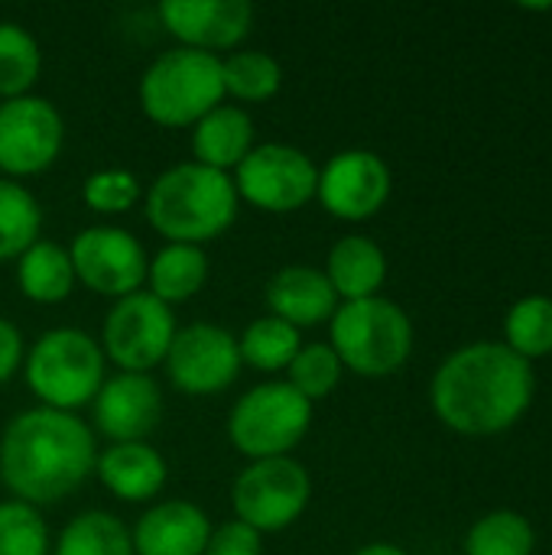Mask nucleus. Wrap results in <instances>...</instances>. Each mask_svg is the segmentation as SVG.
<instances>
[{"label": "nucleus", "instance_id": "nucleus-33", "mask_svg": "<svg viewBox=\"0 0 552 555\" xmlns=\"http://www.w3.org/2000/svg\"><path fill=\"white\" fill-rule=\"evenodd\" d=\"M85 205L101 211V215H120L127 211L137 195H140V182L133 172L127 169H101L94 176L85 179Z\"/></svg>", "mask_w": 552, "mask_h": 555}, {"label": "nucleus", "instance_id": "nucleus-36", "mask_svg": "<svg viewBox=\"0 0 552 555\" xmlns=\"http://www.w3.org/2000/svg\"><path fill=\"white\" fill-rule=\"evenodd\" d=\"M355 555H407L400 546H394V543H371V546H364V550H358Z\"/></svg>", "mask_w": 552, "mask_h": 555}, {"label": "nucleus", "instance_id": "nucleus-1", "mask_svg": "<svg viewBox=\"0 0 552 555\" xmlns=\"http://www.w3.org/2000/svg\"><path fill=\"white\" fill-rule=\"evenodd\" d=\"M537 397L534 364L504 341L452 351L429 387L436 416L459 436H498L524 420Z\"/></svg>", "mask_w": 552, "mask_h": 555}, {"label": "nucleus", "instance_id": "nucleus-24", "mask_svg": "<svg viewBox=\"0 0 552 555\" xmlns=\"http://www.w3.org/2000/svg\"><path fill=\"white\" fill-rule=\"evenodd\" d=\"M537 530L517 511H491L465 537V555H534Z\"/></svg>", "mask_w": 552, "mask_h": 555}, {"label": "nucleus", "instance_id": "nucleus-31", "mask_svg": "<svg viewBox=\"0 0 552 555\" xmlns=\"http://www.w3.org/2000/svg\"><path fill=\"white\" fill-rule=\"evenodd\" d=\"M342 380V361L332 345H306L290 364V387L309 403L329 397Z\"/></svg>", "mask_w": 552, "mask_h": 555}, {"label": "nucleus", "instance_id": "nucleus-11", "mask_svg": "<svg viewBox=\"0 0 552 555\" xmlns=\"http://www.w3.org/2000/svg\"><path fill=\"white\" fill-rule=\"evenodd\" d=\"M241 351L238 338L208 322H195L182 332H176L169 354H166V371L169 380L192 397H208L221 393L238 380L241 371Z\"/></svg>", "mask_w": 552, "mask_h": 555}, {"label": "nucleus", "instance_id": "nucleus-35", "mask_svg": "<svg viewBox=\"0 0 552 555\" xmlns=\"http://www.w3.org/2000/svg\"><path fill=\"white\" fill-rule=\"evenodd\" d=\"M23 361V338L13 322L0 319V384L20 367Z\"/></svg>", "mask_w": 552, "mask_h": 555}, {"label": "nucleus", "instance_id": "nucleus-23", "mask_svg": "<svg viewBox=\"0 0 552 555\" xmlns=\"http://www.w3.org/2000/svg\"><path fill=\"white\" fill-rule=\"evenodd\" d=\"M16 280L26 299L33 302H59L75 286V267L68 250L49 241H36L16 267Z\"/></svg>", "mask_w": 552, "mask_h": 555}, {"label": "nucleus", "instance_id": "nucleus-15", "mask_svg": "<svg viewBox=\"0 0 552 555\" xmlns=\"http://www.w3.org/2000/svg\"><path fill=\"white\" fill-rule=\"evenodd\" d=\"M166 29L185 49H231L251 33L254 7L247 0H166L159 7Z\"/></svg>", "mask_w": 552, "mask_h": 555}, {"label": "nucleus", "instance_id": "nucleus-2", "mask_svg": "<svg viewBox=\"0 0 552 555\" xmlns=\"http://www.w3.org/2000/svg\"><path fill=\"white\" fill-rule=\"evenodd\" d=\"M91 429L62 410H26L0 439V478L29 507L68 498L94 472Z\"/></svg>", "mask_w": 552, "mask_h": 555}, {"label": "nucleus", "instance_id": "nucleus-28", "mask_svg": "<svg viewBox=\"0 0 552 555\" xmlns=\"http://www.w3.org/2000/svg\"><path fill=\"white\" fill-rule=\"evenodd\" d=\"M42 228V211L36 198L10 179H0V260L23 257Z\"/></svg>", "mask_w": 552, "mask_h": 555}, {"label": "nucleus", "instance_id": "nucleus-8", "mask_svg": "<svg viewBox=\"0 0 552 555\" xmlns=\"http://www.w3.org/2000/svg\"><path fill=\"white\" fill-rule=\"evenodd\" d=\"M309 494V472L290 455H283L260 459L251 468H244L234 481L231 504L241 524L254 527L257 533H277L306 511Z\"/></svg>", "mask_w": 552, "mask_h": 555}, {"label": "nucleus", "instance_id": "nucleus-16", "mask_svg": "<svg viewBox=\"0 0 552 555\" xmlns=\"http://www.w3.org/2000/svg\"><path fill=\"white\" fill-rule=\"evenodd\" d=\"M163 416V397L153 377L146 374H117L104 380L94 397V423L98 429L120 442H143Z\"/></svg>", "mask_w": 552, "mask_h": 555}, {"label": "nucleus", "instance_id": "nucleus-25", "mask_svg": "<svg viewBox=\"0 0 552 555\" xmlns=\"http://www.w3.org/2000/svg\"><path fill=\"white\" fill-rule=\"evenodd\" d=\"M504 345L524 361H537L552 354V299L550 296H524L504 315Z\"/></svg>", "mask_w": 552, "mask_h": 555}, {"label": "nucleus", "instance_id": "nucleus-20", "mask_svg": "<svg viewBox=\"0 0 552 555\" xmlns=\"http://www.w3.org/2000/svg\"><path fill=\"white\" fill-rule=\"evenodd\" d=\"M251 143H254V120L247 117V111L234 104H218L215 111H208L192 133L195 163L218 172L241 166V159L251 153Z\"/></svg>", "mask_w": 552, "mask_h": 555}, {"label": "nucleus", "instance_id": "nucleus-7", "mask_svg": "<svg viewBox=\"0 0 552 555\" xmlns=\"http://www.w3.org/2000/svg\"><path fill=\"white\" fill-rule=\"evenodd\" d=\"M312 423V403L296 393L290 384H260L247 390L231 416H228V436L238 452L247 459H283L299 439L306 436Z\"/></svg>", "mask_w": 552, "mask_h": 555}, {"label": "nucleus", "instance_id": "nucleus-22", "mask_svg": "<svg viewBox=\"0 0 552 555\" xmlns=\"http://www.w3.org/2000/svg\"><path fill=\"white\" fill-rule=\"evenodd\" d=\"M146 276H150V293L159 302H166V306L169 302H185L205 286L208 257L202 254V247L169 244L146 263Z\"/></svg>", "mask_w": 552, "mask_h": 555}, {"label": "nucleus", "instance_id": "nucleus-34", "mask_svg": "<svg viewBox=\"0 0 552 555\" xmlns=\"http://www.w3.org/2000/svg\"><path fill=\"white\" fill-rule=\"evenodd\" d=\"M260 533L241 520H231L208 537L205 555H260Z\"/></svg>", "mask_w": 552, "mask_h": 555}, {"label": "nucleus", "instance_id": "nucleus-18", "mask_svg": "<svg viewBox=\"0 0 552 555\" xmlns=\"http://www.w3.org/2000/svg\"><path fill=\"white\" fill-rule=\"evenodd\" d=\"M267 306L277 319L290 322L293 328L332 322L338 309V296L322 270L312 267H283L267 283Z\"/></svg>", "mask_w": 552, "mask_h": 555}, {"label": "nucleus", "instance_id": "nucleus-10", "mask_svg": "<svg viewBox=\"0 0 552 555\" xmlns=\"http://www.w3.org/2000/svg\"><path fill=\"white\" fill-rule=\"evenodd\" d=\"M234 189L264 211H296L309 198H316L319 169L296 146L264 143L241 159Z\"/></svg>", "mask_w": 552, "mask_h": 555}, {"label": "nucleus", "instance_id": "nucleus-21", "mask_svg": "<svg viewBox=\"0 0 552 555\" xmlns=\"http://www.w3.org/2000/svg\"><path fill=\"white\" fill-rule=\"evenodd\" d=\"M325 276L338 299H345V302L371 299V296H377V289L387 280V257L371 237L351 234L332 247Z\"/></svg>", "mask_w": 552, "mask_h": 555}, {"label": "nucleus", "instance_id": "nucleus-19", "mask_svg": "<svg viewBox=\"0 0 552 555\" xmlns=\"http://www.w3.org/2000/svg\"><path fill=\"white\" fill-rule=\"evenodd\" d=\"M94 472L104 481V488L114 491L120 501H150L166 485V462L146 442L111 446L94 462Z\"/></svg>", "mask_w": 552, "mask_h": 555}, {"label": "nucleus", "instance_id": "nucleus-5", "mask_svg": "<svg viewBox=\"0 0 552 555\" xmlns=\"http://www.w3.org/2000/svg\"><path fill=\"white\" fill-rule=\"evenodd\" d=\"M224 98L221 59L202 49L163 52L140 81V104L150 120L163 127L198 124Z\"/></svg>", "mask_w": 552, "mask_h": 555}, {"label": "nucleus", "instance_id": "nucleus-27", "mask_svg": "<svg viewBox=\"0 0 552 555\" xmlns=\"http://www.w3.org/2000/svg\"><path fill=\"white\" fill-rule=\"evenodd\" d=\"M299 328H293L290 322L267 315L247 325V332L238 341L241 361L257 367V371H280L290 367L293 358L299 354Z\"/></svg>", "mask_w": 552, "mask_h": 555}, {"label": "nucleus", "instance_id": "nucleus-12", "mask_svg": "<svg viewBox=\"0 0 552 555\" xmlns=\"http://www.w3.org/2000/svg\"><path fill=\"white\" fill-rule=\"evenodd\" d=\"M62 117L46 98H10L0 104V169L33 176L55 163L62 150Z\"/></svg>", "mask_w": 552, "mask_h": 555}, {"label": "nucleus", "instance_id": "nucleus-32", "mask_svg": "<svg viewBox=\"0 0 552 555\" xmlns=\"http://www.w3.org/2000/svg\"><path fill=\"white\" fill-rule=\"evenodd\" d=\"M0 555H49V530L36 507L0 504Z\"/></svg>", "mask_w": 552, "mask_h": 555}, {"label": "nucleus", "instance_id": "nucleus-14", "mask_svg": "<svg viewBox=\"0 0 552 555\" xmlns=\"http://www.w3.org/2000/svg\"><path fill=\"white\" fill-rule=\"evenodd\" d=\"M390 169L371 150H345L335 153L319 172V198L329 215L345 221H364L384 208L390 198Z\"/></svg>", "mask_w": 552, "mask_h": 555}, {"label": "nucleus", "instance_id": "nucleus-6", "mask_svg": "<svg viewBox=\"0 0 552 555\" xmlns=\"http://www.w3.org/2000/svg\"><path fill=\"white\" fill-rule=\"evenodd\" d=\"M26 384L49 410L72 413L104 387V351L78 328H52L29 351Z\"/></svg>", "mask_w": 552, "mask_h": 555}, {"label": "nucleus", "instance_id": "nucleus-13", "mask_svg": "<svg viewBox=\"0 0 552 555\" xmlns=\"http://www.w3.org/2000/svg\"><path fill=\"white\" fill-rule=\"evenodd\" d=\"M75 280L101 296H130L146 280V254L140 241L120 228H88L75 237L72 250Z\"/></svg>", "mask_w": 552, "mask_h": 555}, {"label": "nucleus", "instance_id": "nucleus-29", "mask_svg": "<svg viewBox=\"0 0 552 555\" xmlns=\"http://www.w3.org/2000/svg\"><path fill=\"white\" fill-rule=\"evenodd\" d=\"M221 78L224 94H234L238 101H267L280 91L283 68L267 52H234L221 59Z\"/></svg>", "mask_w": 552, "mask_h": 555}, {"label": "nucleus", "instance_id": "nucleus-17", "mask_svg": "<svg viewBox=\"0 0 552 555\" xmlns=\"http://www.w3.org/2000/svg\"><path fill=\"white\" fill-rule=\"evenodd\" d=\"M211 537L208 517L185 501H166L146 511L133 530L137 555H205Z\"/></svg>", "mask_w": 552, "mask_h": 555}, {"label": "nucleus", "instance_id": "nucleus-9", "mask_svg": "<svg viewBox=\"0 0 552 555\" xmlns=\"http://www.w3.org/2000/svg\"><path fill=\"white\" fill-rule=\"evenodd\" d=\"M176 338V319L153 293H130L104 319V351L124 374H146L166 361Z\"/></svg>", "mask_w": 552, "mask_h": 555}, {"label": "nucleus", "instance_id": "nucleus-4", "mask_svg": "<svg viewBox=\"0 0 552 555\" xmlns=\"http://www.w3.org/2000/svg\"><path fill=\"white\" fill-rule=\"evenodd\" d=\"M332 351L361 377H387L413 351V322L384 296L345 302L332 315Z\"/></svg>", "mask_w": 552, "mask_h": 555}, {"label": "nucleus", "instance_id": "nucleus-30", "mask_svg": "<svg viewBox=\"0 0 552 555\" xmlns=\"http://www.w3.org/2000/svg\"><path fill=\"white\" fill-rule=\"evenodd\" d=\"M39 46L20 23H0V98H23L39 78Z\"/></svg>", "mask_w": 552, "mask_h": 555}, {"label": "nucleus", "instance_id": "nucleus-3", "mask_svg": "<svg viewBox=\"0 0 552 555\" xmlns=\"http://www.w3.org/2000/svg\"><path fill=\"white\" fill-rule=\"evenodd\" d=\"M238 215V189L228 172L202 163H182L166 169L146 192V218L172 244H192L218 237Z\"/></svg>", "mask_w": 552, "mask_h": 555}, {"label": "nucleus", "instance_id": "nucleus-26", "mask_svg": "<svg viewBox=\"0 0 552 555\" xmlns=\"http://www.w3.org/2000/svg\"><path fill=\"white\" fill-rule=\"evenodd\" d=\"M55 555H133V540L114 514L88 511L62 530Z\"/></svg>", "mask_w": 552, "mask_h": 555}]
</instances>
